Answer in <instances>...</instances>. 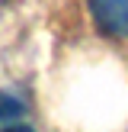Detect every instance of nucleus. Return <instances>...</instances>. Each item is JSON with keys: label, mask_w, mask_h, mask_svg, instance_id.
Instances as JSON below:
<instances>
[{"label": "nucleus", "mask_w": 128, "mask_h": 132, "mask_svg": "<svg viewBox=\"0 0 128 132\" xmlns=\"http://www.w3.org/2000/svg\"><path fill=\"white\" fill-rule=\"evenodd\" d=\"M90 16L102 36L128 39V0H90Z\"/></svg>", "instance_id": "f257e3e1"}, {"label": "nucleus", "mask_w": 128, "mask_h": 132, "mask_svg": "<svg viewBox=\"0 0 128 132\" xmlns=\"http://www.w3.org/2000/svg\"><path fill=\"white\" fill-rule=\"evenodd\" d=\"M23 113H26L23 100H16L13 94H6V90H0V122H6V119H19Z\"/></svg>", "instance_id": "f03ea898"}, {"label": "nucleus", "mask_w": 128, "mask_h": 132, "mask_svg": "<svg viewBox=\"0 0 128 132\" xmlns=\"http://www.w3.org/2000/svg\"><path fill=\"white\" fill-rule=\"evenodd\" d=\"M3 132H35L32 126H10V129H3Z\"/></svg>", "instance_id": "7ed1b4c3"}]
</instances>
